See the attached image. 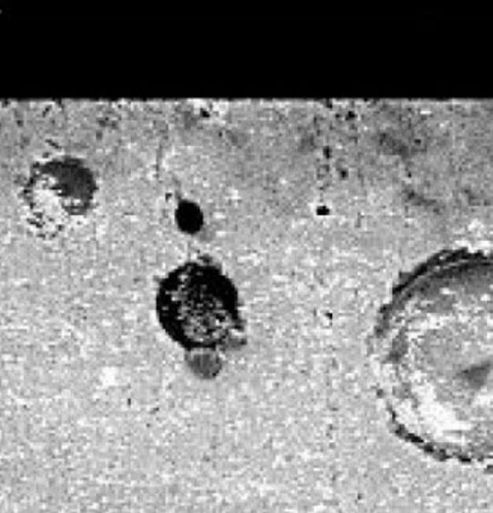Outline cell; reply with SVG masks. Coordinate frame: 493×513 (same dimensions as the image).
<instances>
[{"label":"cell","instance_id":"cell-2","mask_svg":"<svg viewBox=\"0 0 493 513\" xmlns=\"http://www.w3.org/2000/svg\"><path fill=\"white\" fill-rule=\"evenodd\" d=\"M156 309L161 328L200 378H216L246 344L238 289L212 262H184L161 278Z\"/></svg>","mask_w":493,"mask_h":513},{"label":"cell","instance_id":"cell-1","mask_svg":"<svg viewBox=\"0 0 493 513\" xmlns=\"http://www.w3.org/2000/svg\"><path fill=\"white\" fill-rule=\"evenodd\" d=\"M368 349L402 443L442 464L493 467V255L447 253L403 276Z\"/></svg>","mask_w":493,"mask_h":513}]
</instances>
